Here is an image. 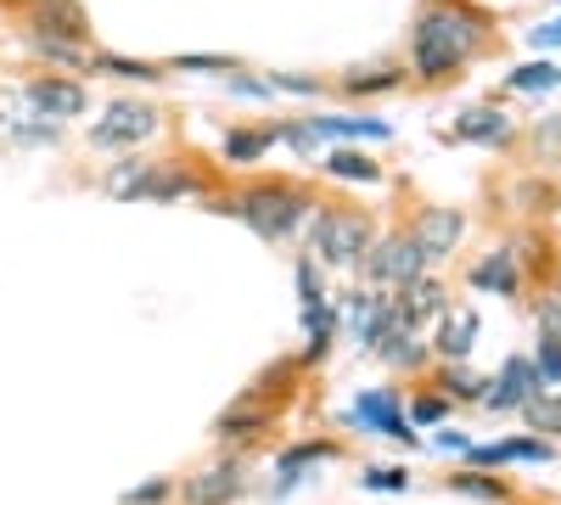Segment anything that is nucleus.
<instances>
[{
    "label": "nucleus",
    "mask_w": 561,
    "mask_h": 505,
    "mask_svg": "<svg viewBox=\"0 0 561 505\" xmlns=\"http://www.w3.org/2000/svg\"><path fill=\"white\" fill-rule=\"evenodd\" d=\"M483 39H489V23L472 7L433 0V7L415 12V28H410V73L421 84H444L483 51Z\"/></svg>",
    "instance_id": "1"
},
{
    "label": "nucleus",
    "mask_w": 561,
    "mask_h": 505,
    "mask_svg": "<svg viewBox=\"0 0 561 505\" xmlns=\"http://www.w3.org/2000/svg\"><path fill=\"white\" fill-rule=\"evenodd\" d=\"M314 208H320L314 192H304L298 180H287V174L248 180V186L237 192V219L259 242H293L298 231H309Z\"/></svg>",
    "instance_id": "2"
},
{
    "label": "nucleus",
    "mask_w": 561,
    "mask_h": 505,
    "mask_svg": "<svg viewBox=\"0 0 561 505\" xmlns=\"http://www.w3.org/2000/svg\"><path fill=\"white\" fill-rule=\"evenodd\" d=\"M370 242H377V225H370L365 208H348V203H320L314 219H309V259L332 264V269H354Z\"/></svg>",
    "instance_id": "3"
},
{
    "label": "nucleus",
    "mask_w": 561,
    "mask_h": 505,
    "mask_svg": "<svg viewBox=\"0 0 561 505\" xmlns=\"http://www.w3.org/2000/svg\"><path fill=\"white\" fill-rule=\"evenodd\" d=\"M393 124L388 118H343V113H309V118H287L280 124V141H287L298 158H314L332 141H388Z\"/></svg>",
    "instance_id": "4"
},
{
    "label": "nucleus",
    "mask_w": 561,
    "mask_h": 505,
    "mask_svg": "<svg viewBox=\"0 0 561 505\" xmlns=\"http://www.w3.org/2000/svg\"><path fill=\"white\" fill-rule=\"evenodd\" d=\"M359 269H365V282L370 287H410L415 275H427V259H421V248H415V237L410 231H388V237H377L370 242V253L359 259Z\"/></svg>",
    "instance_id": "5"
},
{
    "label": "nucleus",
    "mask_w": 561,
    "mask_h": 505,
    "mask_svg": "<svg viewBox=\"0 0 561 505\" xmlns=\"http://www.w3.org/2000/svg\"><path fill=\"white\" fill-rule=\"evenodd\" d=\"M163 129V113L152 102H113L96 124H90V147L102 152H135L140 141H152Z\"/></svg>",
    "instance_id": "6"
},
{
    "label": "nucleus",
    "mask_w": 561,
    "mask_h": 505,
    "mask_svg": "<svg viewBox=\"0 0 561 505\" xmlns=\"http://www.w3.org/2000/svg\"><path fill=\"white\" fill-rule=\"evenodd\" d=\"M348 427L359 433H377V438H393V444H415V427L404 416V404L393 388H365L354 404H348Z\"/></svg>",
    "instance_id": "7"
},
{
    "label": "nucleus",
    "mask_w": 561,
    "mask_h": 505,
    "mask_svg": "<svg viewBox=\"0 0 561 505\" xmlns=\"http://www.w3.org/2000/svg\"><path fill=\"white\" fill-rule=\"evenodd\" d=\"M23 107L34 118H51V124H68V118H84L90 107V90L79 79H62V73H39L23 84Z\"/></svg>",
    "instance_id": "8"
},
{
    "label": "nucleus",
    "mask_w": 561,
    "mask_h": 505,
    "mask_svg": "<svg viewBox=\"0 0 561 505\" xmlns=\"http://www.w3.org/2000/svg\"><path fill=\"white\" fill-rule=\"evenodd\" d=\"M242 489H248V461L242 455H225V461L203 467L197 478H185L180 494H185V505H237Z\"/></svg>",
    "instance_id": "9"
},
{
    "label": "nucleus",
    "mask_w": 561,
    "mask_h": 505,
    "mask_svg": "<svg viewBox=\"0 0 561 505\" xmlns=\"http://www.w3.org/2000/svg\"><path fill=\"white\" fill-rule=\"evenodd\" d=\"M208 192L214 186H208L203 169L180 163V158H152V174H147V186H140V203H180V197L203 203Z\"/></svg>",
    "instance_id": "10"
},
{
    "label": "nucleus",
    "mask_w": 561,
    "mask_h": 505,
    "mask_svg": "<svg viewBox=\"0 0 561 505\" xmlns=\"http://www.w3.org/2000/svg\"><path fill=\"white\" fill-rule=\"evenodd\" d=\"M534 393H545V377H539V365L534 359H505L500 365V377H489V388H483V399L478 404H489V410H523Z\"/></svg>",
    "instance_id": "11"
},
{
    "label": "nucleus",
    "mask_w": 561,
    "mask_h": 505,
    "mask_svg": "<svg viewBox=\"0 0 561 505\" xmlns=\"http://www.w3.org/2000/svg\"><path fill=\"white\" fill-rule=\"evenodd\" d=\"M460 231H466V219L455 208H421L415 225H410V237H415V248H421V259H427V264L449 259L455 242H460Z\"/></svg>",
    "instance_id": "12"
},
{
    "label": "nucleus",
    "mask_w": 561,
    "mask_h": 505,
    "mask_svg": "<svg viewBox=\"0 0 561 505\" xmlns=\"http://www.w3.org/2000/svg\"><path fill=\"white\" fill-rule=\"evenodd\" d=\"M23 23H28V34H39V39L90 45V23H84V12H79V0H45V7L23 12Z\"/></svg>",
    "instance_id": "13"
},
{
    "label": "nucleus",
    "mask_w": 561,
    "mask_h": 505,
    "mask_svg": "<svg viewBox=\"0 0 561 505\" xmlns=\"http://www.w3.org/2000/svg\"><path fill=\"white\" fill-rule=\"evenodd\" d=\"M550 438L528 433V438H511V444H472L466 449V467H545L550 461Z\"/></svg>",
    "instance_id": "14"
},
{
    "label": "nucleus",
    "mask_w": 561,
    "mask_h": 505,
    "mask_svg": "<svg viewBox=\"0 0 561 505\" xmlns=\"http://www.w3.org/2000/svg\"><path fill=\"white\" fill-rule=\"evenodd\" d=\"M325 461H337V444L332 438H304V444H293V449H280L275 455V494H293L314 467H325Z\"/></svg>",
    "instance_id": "15"
},
{
    "label": "nucleus",
    "mask_w": 561,
    "mask_h": 505,
    "mask_svg": "<svg viewBox=\"0 0 561 505\" xmlns=\"http://www.w3.org/2000/svg\"><path fill=\"white\" fill-rule=\"evenodd\" d=\"M466 282H472L478 292H494V298H517L523 292V259H517V248H489L472 264Z\"/></svg>",
    "instance_id": "16"
},
{
    "label": "nucleus",
    "mask_w": 561,
    "mask_h": 505,
    "mask_svg": "<svg viewBox=\"0 0 561 505\" xmlns=\"http://www.w3.org/2000/svg\"><path fill=\"white\" fill-rule=\"evenodd\" d=\"M270 427H275V410L242 393V399L230 404V410H219V422H214V438H219V444H253V438H264Z\"/></svg>",
    "instance_id": "17"
},
{
    "label": "nucleus",
    "mask_w": 561,
    "mask_h": 505,
    "mask_svg": "<svg viewBox=\"0 0 561 505\" xmlns=\"http://www.w3.org/2000/svg\"><path fill=\"white\" fill-rule=\"evenodd\" d=\"M472 343H478V314L472 309H444L438 314V332H433V354L444 365H455V359L472 354Z\"/></svg>",
    "instance_id": "18"
},
{
    "label": "nucleus",
    "mask_w": 561,
    "mask_h": 505,
    "mask_svg": "<svg viewBox=\"0 0 561 505\" xmlns=\"http://www.w3.org/2000/svg\"><path fill=\"white\" fill-rule=\"evenodd\" d=\"M275 141H280V124H230L219 141V158L225 163H259Z\"/></svg>",
    "instance_id": "19"
},
{
    "label": "nucleus",
    "mask_w": 561,
    "mask_h": 505,
    "mask_svg": "<svg viewBox=\"0 0 561 505\" xmlns=\"http://www.w3.org/2000/svg\"><path fill=\"white\" fill-rule=\"evenodd\" d=\"M399 309L410 314V326H421V320H433L449 309V287L438 282V275H415L410 287H399Z\"/></svg>",
    "instance_id": "20"
},
{
    "label": "nucleus",
    "mask_w": 561,
    "mask_h": 505,
    "mask_svg": "<svg viewBox=\"0 0 561 505\" xmlns=\"http://www.w3.org/2000/svg\"><path fill=\"white\" fill-rule=\"evenodd\" d=\"M325 180H348V186H377L382 180V163L370 158V152H359V147H337V152H325Z\"/></svg>",
    "instance_id": "21"
},
{
    "label": "nucleus",
    "mask_w": 561,
    "mask_h": 505,
    "mask_svg": "<svg viewBox=\"0 0 561 505\" xmlns=\"http://www.w3.org/2000/svg\"><path fill=\"white\" fill-rule=\"evenodd\" d=\"M304 365H320L325 354H332V337H337V309L332 303H304Z\"/></svg>",
    "instance_id": "22"
},
{
    "label": "nucleus",
    "mask_w": 561,
    "mask_h": 505,
    "mask_svg": "<svg viewBox=\"0 0 561 505\" xmlns=\"http://www.w3.org/2000/svg\"><path fill=\"white\" fill-rule=\"evenodd\" d=\"M455 135L460 141H478V147H500V141H511V118L500 107H472L455 118Z\"/></svg>",
    "instance_id": "23"
},
{
    "label": "nucleus",
    "mask_w": 561,
    "mask_h": 505,
    "mask_svg": "<svg viewBox=\"0 0 561 505\" xmlns=\"http://www.w3.org/2000/svg\"><path fill=\"white\" fill-rule=\"evenodd\" d=\"M147 174H152V158L124 152V158L102 174V186H107V197H118V203H140V186H147Z\"/></svg>",
    "instance_id": "24"
},
{
    "label": "nucleus",
    "mask_w": 561,
    "mask_h": 505,
    "mask_svg": "<svg viewBox=\"0 0 561 505\" xmlns=\"http://www.w3.org/2000/svg\"><path fill=\"white\" fill-rule=\"evenodd\" d=\"M404 84V68L399 62H382V68H354V73H343V96H388V90H399Z\"/></svg>",
    "instance_id": "25"
},
{
    "label": "nucleus",
    "mask_w": 561,
    "mask_h": 505,
    "mask_svg": "<svg viewBox=\"0 0 561 505\" xmlns=\"http://www.w3.org/2000/svg\"><path fill=\"white\" fill-rule=\"evenodd\" d=\"M298 371H304V359H275L270 371L248 388V399H259V404H270V410H275V399H287V393H293Z\"/></svg>",
    "instance_id": "26"
},
{
    "label": "nucleus",
    "mask_w": 561,
    "mask_h": 505,
    "mask_svg": "<svg viewBox=\"0 0 561 505\" xmlns=\"http://www.w3.org/2000/svg\"><path fill=\"white\" fill-rule=\"evenodd\" d=\"M449 489H455V494H472V500H494V505L511 500V483H505V478H489V467H460V472L449 478Z\"/></svg>",
    "instance_id": "27"
},
{
    "label": "nucleus",
    "mask_w": 561,
    "mask_h": 505,
    "mask_svg": "<svg viewBox=\"0 0 561 505\" xmlns=\"http://www.w3.org/2000/svg\"><path fill=\"white\" fill-rule=\"evenodd\" d=\"M90 73L129 79V84H158V79H163L158 62H129V57H113V51H96V57H90Z\"/></svg>",
    "instance_id": "28"
},
{
    "label": "nucleus",
    "mask_w": 561,
    "mask_h": 505,
    "mask_svg": "<svg viewBox=\"0 0 561 505\" xmlns=\"http://www.w3.org/2000/svg\"><path fill=\"white\" fill-rule=\"evenodd\" d=\"M28 51L34 57H45V62H62V68H84L90 73V45H68V39H39V34H28Z\"/></svg>",
    "instance_id": "29"
},
{
    "label": "nucleus",
    "mask_w": 561,
    "mask_h": 505,
    "mask_svg": "<svg viewBox=\"0 0 561 505\" xmlns=\"http://www.w3.org/2000/svg\"><path fill=\"white\" fill-rule=\"evenodd\" d=\"M556 79H561V68L539 57V62H523V68H517V73H511L505 84H511V90H517V96H545V90H556Z\"/></svg>",
    "instance_id": "30"
},
{
    "label": "nucleus",
    "mask_w": 561,
    "mask_h": 505,
    "mask_svg": "<svg viewBox=\"0 0 561 505\" xmlns=\"http://www.w3.org/2000/svg\"><path fill=\"white\" fill-rule=\"evenodd\" d=\"M523 422H528L534 433H561V399H556V393H534V399L523 404Z\"/></svg>",
    "instance_id": "31"
},
{
    "label": "nucleus",
    "mask_w": 561,
    "mask_h": 505,
    "mask_svg": "<svg viewBox=\"0 0 561 505\" xmlns=\"http://www.w3.org/2000/svg\"><path fill=\"white\" fill-rule=\"evenodd\" d=\"M438 382H444V393H449V399H483V388H489L483 377H472V371H466V359L444 365V377H438Z\"/></svg>",
    "instance_id": "32"
},
{
    "label": "nucleus",
    "mask_w": 561,
    "mask_h": 505,
    "mask_svg": "<svg viewBox=\"0 0 561 505\" xmlns=\"http://www.w3.org/2000/svg\"><path fill=\"white\" fill-rule=\"evenodd\" d=\"M359 483L377 489V494H404V489H410V472H404V467H365Z\"/></svg>",
    "instance_id": "33"
},
{
    "label": "nucleus",
    "mask_w": 561,
    "mask_h": 505,
    "mask_svg": "<svg viewBox=\"0 0 561 505\" xmlns=\"http://www.w3.org/2000/svg\"><path fill=\"white\" fill-rule=\"evenodd\" d=\"M534 365H539L545 388H561V343H556V337H539V348H534Z\"/></svg>",
    "instance_id": "34"
},
{
    "label": "nucleus",
    "mask_w": 561,
    "mask_h": 505,
    "mask_svg": "<svg viewBox=\"0 0 561 505\" xmlns=\"http://www.w3.org/2000/svg\"><path fill=\"white\" fill-rule=\"evenodd\" d=\"M449 416V393L438 399V393H427V399H415L410 404V427H438Z\"/></svg>",
    "instance_id": "35"
},
{
    "label": "nucleus",
    "mask_w": 561,
    "mask_h": 505,
    "mask_svg": "<svg viewBox=\"0 0 561 505\" xmlns=\"http://www.w3.org/2000/svg\"><path fill=\"white\" fill-rule=\"evenodd\" d=\"M270 84L280 90V96H320V90H325L314 73H270Z\"/></svg>",
    "instance_id": "36"
},
{
    "label": "nucleus",
    "mask_w": 561,
    "mask_h": 505,
    "mask_svg": "<svg viewBox=\"0 0 561 505\" xmlns=\"http://www.w3.org/2000/svg\"><path fill=\"white\" fill-rule=\"evenodd\" d=\"M169 68L174 73H237V62H230V57H174Z\"/></svg>",
    "instance_id": "37"
},
{
    "label": "nucleus",
    "mask_w": 561,
    "mask_h": 505,
    "mask_svg": "<svg viewBox=\"0 0 561 505\" xmlns=\"http://www.w3.org/2000/svg\"><path fill=\"white\" fill-rule=\"evenodd\" d=\"M169 494H174V483H169V478H152V483L129 489V494H124V505H169Z\"/></svg>",
    "instance_id": "38"
},
{
    "label": "nucleus",
    "mask_w": 561,
    "mask_h": 505,
    "mask_svg": "<svg viewBox=\"0 0 561 505\" xmlns=\"http://www.w3.org/2000/svg\"><path fill=\"white\" fill-rule=\"evenodd\" d=\"M298 298H304V303H325V287H320L314 259H298Z\"/></svg>",
    "instance_id": "39"
},
{
    "label": "nucleus",
    "mask_w": 561,
    "mask_h": 505,
    "mask_svg": "<svg viewBox=\"0 0 561 505\" xmlns=\"http://www.w3.org/2000/svg\"><path fill=\"white\" fill-rule=\"evenodd\" d=\"M534 147H539V158H561V118H545V129L534 135Z\"/></svg>",
    "instance_id": "40"
},
{
    "label": "nucleus",
    "mask_w": 561,
    "mask_h": 505,
    "mask_svg": "<svg viewBox=\"0 0 561 505\" xmlns=\"http://www.w3.org/2000/svg\"><path fill=\"white\" fill-rule=\"evenodd\" d=\"M539 337L561 343V298H539Z\"/></svg>",
    "instance_id": "41"
},
{
    "label": "nucleus",
    "mask_w": 561,
    "mask_h": 505,
    "mask_svg": "<svg viewBox=\"0 0 561 505\" xmlns=\"http://www.w3.org/2000/svg\"><path fill=\"white\" fill-rule=\"evenodd\" d=\"M528 39H534V51H545V45H561V18H556V23H539Z\"/></svg>",
    "instance_id": "42"
},
{
    "label": "nucleus",
    "mask_w": 561,
    "mask_h": 505,
    "mask_svg": "<svg viewBox=\"0 0 561 505\" xmlns=\"http://www.w3.org/2000/svg\"><path fill=\"white\" fill-rule=\"evenodd\" d=\"M438 449H444V455H449V449H455V455H466V449H472V444H466L460 433H438Z\"/></svg>",
    "instance_id": "43"
},
{
    "label": "nucleus",
    "mask_w": 561,
    "mask_h": 505,
    "mask_svg": "<svg viewBox=\"0 0 561 505\" xmlns=\"http://www.w3.org/2000/svg\"><path fill=\"white\" fill-rule=\"evenodd\" d=\"M7 7H18V12H34V7H45V0H7Z\"/></svg>",
    "instance_id": "44"
},
{
    "label": "nucleus",
    "mask_w": 561,
    "mask_h": 505,
    "mask_svg": "<svg viewBox=\"0 0 561 505\" xmlns=\"http://www.w3.org/2000/svg\"><path fill=\"white\" fill-rule=\"evenodd\" d=\"M505 505H511V500H505Z\"/></svg>",
    "instance_id": "45"
}]
</instances>
